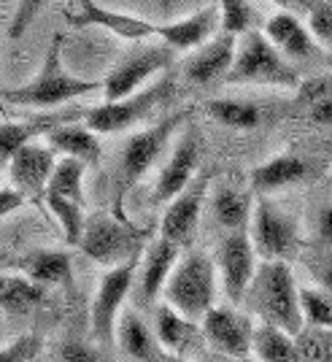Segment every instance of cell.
I'll use <instances>...</instances> for the list:
<instances>
[{
	"label": "cell",
	"mask_w": 332,
	"mask_h": 362,
	"mask_svg": "<svg viewBox=\"0 0 332 362\" xmlns=\"http://www.w3.org/2000/svg\"><path fill=\"white\" fill-rule=\"evenodd\" d=\"M246 308L257 314L262 325H273L278 330L297 338L305 330L300 311V287L287 262H259L257 276L246 292Z\"/></svg>",
	"instance_id": "1"
},
{
	"label": "cell",
	"mask_w": 332,
	"mask_h": 362,
	"mask_svg": "<svg viewBox=\"0 0 332 362\" xmlns=\"http://www.w3.org/2000/svg\"><path fill=\"white\" fill-rule=\"evenodd\" d=\"M60 44L62 38L57 35L49 52H46L44 68L30 78L28 84L16 87V90H6L3 98L14 106H30V108H57L62 103H71L76 98H87L92 92H103V81H92V78H81L65 71L60 60Z\"/></svg>",
	"instance_id": "2"
},
{
	"label": "cell",
	"mask_w": 332,
	"mask_h": 362,
	"mask_svg": "<svg viewBox=\"0 0 332 362\" xmlns=\"http://www.w3.org/2000/svg\"><path fill=\"white\" fill-rule=\"evenodd\" d=\"M216 289H219V271L211 257L192 252L179 259L176 271L170 273L165 284V305L189 322H203L208 311L216 308Z\"/></svg>",
	"instance_id": "3"
},
{
	"label": "cell",
	"mask_w": 332,
	"mask_h": 362,
	"mask_svg": "<svg viewBox=\"0 0 332 362\" xmlns=\"http://www.w3.org/2000/svg\"><path fill=\"white\" fill-rule=\"evenodd\" d=\"M225 84H257V87H284L300 90L302 78L297 68L278 54V49L265 38L262 30L246 33L238 38L235 65Z\"/></svg>",
	"instance_id": "4"
},
{
	"label": "cell",
	"mask_w": 332,
	"mask_h": 362,
	"mask_svg": "<svg viewBox=\"0 0 332 362\" xmlns=\"http://www.w3.org/2000/svg\"><path fill=\"white\" fill-rule=\"evenodd\" d=\"M186 119H189V111L184 108V111H176V114H167L165 119L154 122V124H149V127H143V130H138V133L127 138V144H124L119 157L117 184H114L117 206H121V197L127 195V189L141 176H146V170H151V165L162 157V151L167 149L170 138L176 136V130Z\"/></svg>",
	"instance_id": "5"
},
{
	"label": "cell",
	"mask_w": 332,
	"mask_h": 362,
	"mask_svg": "<svg viewBox=\"0 0 332 362\" xmlns=\"http://www.w3.org/2000/svg\"><path fill=\"white\" fill-rule=\"evenodd\" d=\"M149 233L124 222L121 216H92L87 219L78 249L103 268H119L133 257L146 252Z\"/></svg>",
	"instance_id": "6"
},
{
	"label": "cell",
	"mask_w": 332,
	"mask_h": 362,
	"mask_svg": "<svg viewBox=\"0 0 332 362\" xmlns=\"http://www.w3.org/2000/svg\"><path fill=\"white\" fill-rule=\"evenodd\" d=\"M176 90L173 76H160L154 84H149L146 90L136 92L124 100L117 103H100V106L90 108L84 114V124L90 127L95 136H108V133H121L136 127L138 122H143L146 117L154 114V108L162 100H167Z\"/></svg>",
	"instance_id": "7"
},
{
	"label": "cell",
	"mask_w": 332,
	"mask_h": 362,
	"mask_svg": "<svg viewBox=\"0 0 332 362\" xmlns=\"http://www.w3.org/2000/svg\"><path fill=\"white\" fill-rule=\"evenodd\" d=\"M173 49L165 44H138L124 52L111 74L103 78V103H117L143 90V84L170 68Z\"/></svg>",
	"instance_id": "8"
},
{
	"label": "cell",
	"mask_w": 332,
	"mask_h": 362,
	"mask_svg": "<svg viewBox=\"0 0 332 362\" xmlns=\"http://www.w3.org/2000/svg\"><path fill=\"white\" fill-rule=\"evenodd\" d=\"M84 170H87V165L62 157L57 168H54V176L49 181V189H46L44 197L49 211L54 214V219L60 222L65 241L71 246H78L81 235H84V227H87V219H84V189H81Z\"/></svg>",
	"instance_id": "9"
},
{
	"label": "cell",
	"mask_w": 332,
	"mask_h": 362,
	"mask_svg": "<svg viewBox=\"0 0 332 362\" xmlns=\"http://www.w3.org/2000/svg\"><path fill=\"white\" fill-rule=\"evenodd\" d=\"M141 257H133L130 262H124L119 268H111L103 273V279L97 281L95 298L90 305V330L95 341L100 344H114L117 341V325L121 317V305L127 300V295L136 287V273L141 265Z\"/></svg>",
	"instance_id": "10"
},
{
	"label": "cell",
	"mask_w": 332,
	"mask_h": 362,
	"mask_svg": "<svg viewBox=\"0 0 332 362\" xmlns=\"http://www.w3.org/2000/svg\"><path fill=\"white\" fill-rule=\"evenodd\" d=\"M249 238L262 262H287V257L297 249V241H300L297 222L268 197H259L254 206Z\"/></svg>",
	"instance_id": "11"
},
{
	"label": "cell",
	"mask_w": 332,
	"mask_h": 362,
	"mask_svg": "<svg viewBox=\"0 0 332 362\" xmlns=\"http://www.w3.org/2000/svg\"><path fill=\"white\" fill-rule=\"evenodd\" d=\"M259 257L254 252V243L249 238V230L246 233H227L219 249H216V271H219V281L225 289L227 300L232 305H241L246 292L251 287L254 276H257V262Z\"/></svg>",
	"instance_id": "12"
},
{
	"label": "cell",
	"mask_w": 332,
	"mask_h": 362,
	"mask_svg": "<svg viewBox=\"0 0 332 362\" xmlns=\"http://www.w3.org/2000/svg\"><path fill=\"white\" fill-rule=\"evenodd\" d=\"M197 168H200V133L195 124H189L176 141L165 168L160 170L151 200L157 206H167L170 200H176L197 179Z\"/></svg>",
	"instance_id": "13"
},
{
	"label": "cell",
	"mask_w": 332,
	"mask_h": 362,
	"mask_svg": "<svg viewBox=\"0 0 332 362\" xmlns=\"http://www.w3.org/2000/svg\"><path fill=\"white\" fill-rule=\"evenodd\" d=\"M206 344L213 346L219 354L235 357V360H249L251 354V338H254V325L249 317H243L235 305H216L208 311V317L200 322Z\"/></svg>",
	"instance_id": "14"
},
{
	"label": "cell",
	"mask_w": 332,
	"mask_h": 362,
	"mask_svg": "<svg viewBox=\"0 0 332 362\" xmlns=\"http://www.w3.org/2000/svg\"><path fill=\"white\" fill-rule=\"evenodd\" d=\"M208 184H211V173L197 176L182 195L170 200L160 222V238L170 241L173 246H186L195 238V230L200 225V214H203V203L208 195Z\"/></svg>",
	"instance_id": "15"
},
{
	"label": "cell",
	"mask_w": 332,
	"mask_h": 362,
	"mask_svg": "<svg viewBox=\"0 0 332 362\" xmlns=\"http://www.w3.org/2000/svg\"><path fill=\"white\" fill-rule=\"evenodd\" d=\"M68 22L73 28H103V30L119 35L124 41H146L149 35H157V25L136 14H124V11H111L100 3L81 0L76 6V11H68Z\"/></svg>",
	"instance_id": "16"
},
{
	"label": "cell",
	"mask_w": 332,
	"mask_h": 362,
	"mask_svg": "<svg viewBox=\"0 0 332 362\" xmlns=\"http://www.w3.org/2000/svg\"><path fill=\"white\" fill-rule=\"evenodd\" d=\"M222 33V11L216 6H203L195 14L173 19L165 25H157V35L162 44L170 46L173 52H197Z\"/></svg>",
	"instance_id": "17"
},
{
	"label": "cell",
	"mask_w": 332,
	"mask_h": 362,
	"mask_svg": "<svg viewBox=\"0 0 332 362\" xmlns=\"http://www.w3.org/2000/svg\"><path fill=\"white\" fill-rule=\"evenodd\" d=\"M54 168H57L54 149L49 144H30L14 154V160L8 163V173L14 181V189L32 200H44Z\"/></svg>",
	"instance_id": "18"
},
{
	"label": "cell",
	"mask_w": 332,
	"mask_h": 362,
	"mask_svg": "<svg viewBox=\"0 0 332 362\" xmlns=\"http://www.w3.org/2000/svg\"><path fill=\"white\" fill-rule=\"evenodd\" d=\"M265 38L271 41L278 54L289 60L292 65L295 62H305V60H316L324 54V49L314 38V33L308 30V25H302L300 19L289 11H278L273 14L268 22H265Z\"/></svg>",
	"instance_id": "19"
},
{
	"label": "cell",
	"mask_w": 332,
	"mask_h": 362,
	"mask_svg": "<svg viewBox=\"0 0 332 362\" xmlns=\"http://www.w3.org/2000/svg\"><path fill=\"white\" fill-rule=\"evenodd\" d=\"M238 54V38L219 33L213 41L200 46L184 62V76L197 87H211L216 81H225Z\"/></svg>",
	"instance_id": "20"
},
{
	"label": "cell",
	"mask_w": 332,
	"mask_h": 362,
	"mask_svg": "<svg viewBox=\"0 0 332 362\" xmlns=\"http://www.w3.org/2000/svg\"><path fill=\"white\" fill-rule=\"evenodd\" d=\"M179 246H173L170 241H157L149 243V249L141 257V265H138L136 273V292H138V303L141 305H151L162 292H165V284L170 279V273L176 271L179 265Z\"/></svg>",
	"instance_id": "21"
},
{
	"label": "cell",
	"mask_w": 332,
	"mask_h": 362,
	"mask_svg": "<svg viewBox=\"0 0 332 362\" xmlns=\"http://www.w3.org/2000/svg\"><path fill=\"white\" fill-rule=\"evenodd\" d=\"M154 335L160 341V346L165 349L170 357L179 360H192L200 354V349L206 344L203 327L197 322L184 319L182 314H176L170 305H160L157 317H154Z\"/></svg>",
	"instance_id": "22"
},
{
	"label": "cell",
	"mask_w": 332,
	"mask_h": 362,
	"mask_svg": "<svg viewBox=\"0 0 332 362\" xmlns=\"http://www.w3.org/2000/svg\"><path fill=\"white\" fill-rule=\"evenodd\" d=\"M117 346L127 362H162L167 357L157 335L136 311H121L117 325Z\"/></svg>",
	"instance_id": "23"
},
{
	"label": "cell",
	"mask_w": 332,
	"mask_h": 362,
	"mask_svg": "<svg viewBox=\"0 0 332 362\" xmlns=\"http://www.w3.org/2000/svg\"><path fill=\"white\" fill-rule=\"evenodd\" d=\"M11 268L28 276L30 281L49 287V284H60L68 287L73 279V265H71V255L60 252V249H35L30 255H22L11 259Z\"/></svg>",
	"instance_id": "24"
},
{
	"label": "cell",
	"mask_w": 332,
	"mask_h": 362,
	"mask_svg": "<svg viewBox=\"0 0 332 362\" xmlns=\"http://www.w3.org/2000/svg\"><path fill=\"white\" fill-rule=\"evenodd\" d=\"M71 114H49V117H32L28 122H0V163H11L16 151L35 144V138L49 136L60 124H68Z\"/></svg>",
	"instance_id": "25"
},
{
	"label": "cell",
	"mask_w": 332,
	"mask_h": 362,
	"mask_svg": "<svg viewBox=\"0 0 332 362\" xmlns=\"http://www.w3.org/2000/svg\"><path fill=\"white\" fill-rule=\"evenodd\" d=\"M46 144L54 151H60L62 157L76 160L81 165H97L103 157V146L87 124H73V122L60 124L46 136Z\"/></svg>",
	"instance_id": "26"
},
{
	"label": "cell",
	"mask_w": 332,
	"mask_h": 362,
	"mask_svg": "<svg viewBox=\"0 0 332 362\" xmlns=\"http://www.w3.org/2000/svg\"><path fill=\"white\" fill-rule=\"evenodd\" d=\"M305 176H308L305 160L295 157V154H278V157H271L268 163H262L251 170V189L259 197H268L278 189H287L292 184H297Z\"/></svg>",
	"instance_id": "27"
},
{
	"label": "cell",
	"mask_w": 332,
	"mask_h": 362,
	"mask_svg": "<svg viewBox=\"0 0 332 362\" xmlns=\"http://www.w3.org/2000/svg\"><path fill=\"white\" fill-rule=\"evenodd\" d=\"M211 211L216 225H222L227 233H246L254 216L251 192L238 187H219L211 197Z\"/></svg>",
	"instance_id": "28"
},
{
	"label": "cell",
	"mask_w": 332,
	"mask_h": 362,
	"mask_svg": "<svg viewBox=\"0 0 332 362\" xmlns=\"http://www.w3.org/2000/svg\"><path fill=\"white\" fill-rule=\"evenodd\" d=\"M46 298V292L41 284L30 281L28 276H8L0 273V311L6 314H28L30 308L41 305Z\"/></svg>",
	"instance_id": "29"
},
{
	"label": "cell",
	"mask_w": 332,
	"mask_h": 362,
	"mask_svg": "<svg viewBox=\"0 0 332 362\" xmlns=\"http://www.w3.org/2000/svg\"><path fill=\"white\" fill-rule=\"evenodd\" d=\"M251 354L257 362H297V338L259 322L251 338Z\"/></svg>",
	"instance_id": "30"
},
{
	"label": "cell",
	"mask_w": 332,
	"mask_h": 362,
	"mask_svg": "<svg viewBox=\"0 0 332 362\" xmlns=\"http://www.w3.org/2000/svg\"><path fill=\"white\" fill-rule=\"evenodd\" d=\"M208 117L216 119L225 127H235V130H251L262 124V108L249 100H232V98H213L206 103Z\"/></svg>",
	"instance_id": "31"
},
{
	"label": "cell",
	"mask_w": 332,
	"mask_h": 362,
	"mask_svg": "<svg viewBox=\"0 0 332 362\" xmlns=\"http://www.w3.org/2000/svg\"><path fill=\"white\" fill-rule=\"evenodd\" d=\"M300 311L305 327L332 332V298L319 287H300Z\"/></svg>",
	"instance_id": "32"
},
{
	"label": "cell",
	"mask_w": 332,
	"mask_h": 362,
	"mask_svg": "<svg viewBox=\"0 0 332 362\" xmlns=\"http://www.w3.org/2000/svg\"><path fill=\"white\" fill-rule=\"evenodd\" d=\"M219 11H222V33H225V35L243 38L246 33H251V19H254L251 3L225 0V3H219Z\"/></svg>",
	"instance_id": "33"
},
{
	"label": "cell",
	"mask_w": 332,
	"mask_h": 362,
	"mask_svg": "<svg viewBox=\"0 0 332 362\" xmlns=\"http://www.w3.org/2000/svg\"><path fill=\"white\" fill-rule=\"evenodd\" d=\"M332 332L308 330L297 335V362H332Z\"/></svg>",
	"instance_id": "34"
},
{
	"label": "cell",
	"mask_w": 332,
	"mask_h": 362,
	"mask_svg": "<svg viewBox=\"0 0 332 362\" xmlns=\"http://www.w3.org/2000/svg\"><path fill=\"white\" fill-rule=\"evenodd\" d=\"M308 30L314 33L321 49L332 52V3L321 0V3H311L308 6Z\"/></svg>",
	"instance_id": "35"
},
{
	"label": "cell",
	"mask_w": 332,
	"mask_h": 362,
	"mask_svg": "<svg viewBox=\"0 0 332 362\" xmlns=\"http://www.w3.org/2000/svg\"><path fill=\"white\" fill-rule=\"evenodd\" d=\"M41 351V335H19L16 341L0 346V362H32Z\"/></svg>",
	"instance_id": "36"
},
{
	"label": "cell",
	"mask_w": 332,
	"mask_h": 362,
	"mask_svg": "<svg viewBox=\"0 0 332 362\" xmlns=\"http://www.w3.org/2000/svg\"><path fill=\"white\" fill-rule=\"evenodd\" d=\"M305 262H308V271L314 276L316 287L332 298V252L330 249H324V246H321V249H314L311 255L305 257Z\"/></svg>",
	"instance_id": "37"
},
{
	"label": "cell",
	"mask_w": 332,
	"mask_h": 362,
	"mask_svg": "<svg viewBox=\"0 0 332 362\" xmlns=\"http://www.w3.org/2000/svg\"><path fill=\"white\" fill-rule=\"evenodd\" d=\"M60 362H103V357L81 341H65L60 349Z\"/></svg>",
	"instance_id": "38"
},
{
	"label": "cell",
	"mask_w": 332,
	"mask_h": 362,
	"mask_svg": "<svg viewBox=\"0 0 332 362\" xmlns=\"http://www.w3.org/2000/svg\"><path fill=\"white\" fill-rule=\"evenodd\" d=\"M25 200H28V197L22 195L19 189H14V187H3V189H0V219L8 216V214L19 211V209L25 206Z\"/></svg>",
	"instance_id": "39"
},
{
	"label": "cell",
	"mask_w": 332,
	"mask_h": 362,
	"mask_svg": "<svg viewBox=\"0 0 332 362\" xmlns=\"http://www.w3.org/2000/svg\"><path fill=\"white\" fill-rule=\"evenodd\" d=\"M316 227H319V241H321V246L332 252V203L319 211Z\"/></svg>",
	"instance_id": "40"
},
{
	"label": "cell",
	"mask_w": 332,
	"mask_h": 362,
	"mask_svg": "<svg viewBox=\"0 0 332 362\" xmlns=\"http://www.w3.org/2000/svg\"><path fill=\"white\" fill-rule=\"evenodd\" d=\"M308 114H311V119L316 122V124H332V95L316 100L314 106L308 108Z\"/></svg>",
	"instance_id": "41"
},
{
	"label": "cell",
	"mask_w": 332,
	"mask_h": 362,
	"mask_svg": "<svg viewBox=\"0 0 332 362\" xmlns=\"http://www.w3.org/2000/svg\"><path fill=\"white\" fill-rule=\"evenodd\" d=\"M6 265H11V259H8V257H6V255H3V252H0V271H3Z\"/></svg>",
	"instance_id": "42"
},
{
	"label": "cell",
	"mask_w": 332,
	"mask_h": 362,
	"mask_svg": "<svg viewBox=\"0 0 332 362\" xmlns=\"http://www.w3.org/2000/svg\"><path fill=\"white\" fill-rule=\"evenodd\" d=\"M162 362H186V360H179V357H165Z\"/></svg>",
	"instance_id": "43"
},
{
	"label": "cell",
	"mask_w": 332,
	"mask_h": 362,
	"mask_svg": "<svg viewBox=\"0 0 332 362\" xmlns=\"http://www.w3.org/2000/svg\"><path fill=\"white\" fill-rule=\"evenodd\" d=\"M241 362H257V360H241Z\"/></svg>",
	"instance_id": "44"
}]
</instances>
